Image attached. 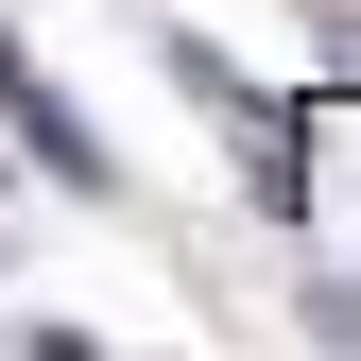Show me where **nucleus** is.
<instances>
[{"label": "nucleus", "instance_id": "f257e3e1", "mask_svg": "<svg viewBox=\"0 0 361 361\" xmlns=\"http://www.w3.org/2000/svg\"><path fill=\"white\" fill-rule=\"evenodd\" d=\"M0 121H18V138H35V155H52V172H69V190H104V138H86V121L52 104V86H35V69H18V35H0Z\"/></svg>", "mask_w": 361, "mask_h": 361}]
</instances>
